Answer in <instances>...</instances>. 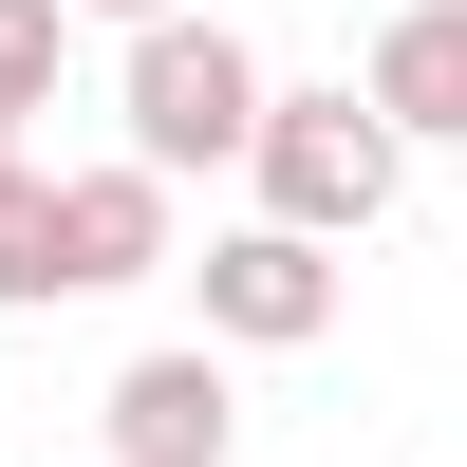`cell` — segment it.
Here are the masks:
<instances>
[{"instance_id": "9", "label": "cell", "mask_w": 467, "mask_h": 467, "mask_svg": "<svg viewBox=\"0 0 467 467\" xmlns=\"http://www.w3.org/2000/svg\"><path fill=\"white\" fill-rule=\"evenodd\" d=\"M0 169H19V131H0Z\"/></svg>"}, {"instance_id": "1", "label": "cell", "mask_w": 467, "mask_h": 467, "mask_svg": "<svg viewBox=\"0 0 467 467\" xmlns=\"http://www.w3.org/2000/svg\"><path fill=\"white\" fill-rule=\"evenodd\" d=\"M262 94L281 75L244 57V19H206V0H169V19H131V75H112V112H131V169H244V131H262Z\"/></svg>"}, {"instance_id": "2", "label": "cell", "mask_w": 467, "mask_h": 467, "mask_svg": "<svg viewBox=\"0 0 467 467\" xmlns=\"http://www.w3.org/2000/svg\"><path fill=\"white\" fill-rule=\"evenodd\" d=\"M244 187H262V224H299V244H374V224H393V187H411V150H393V112L337 75V94H262Z\"/></svg>"}, {"instance_id": "7", "label": "cell", "mask_w": 467, "mask_h": 467, "mask_svg": "<svg viewBox=\"0 0 467 467\" xmlns=\"http://www.w3.org/2000/svg\"><path fill=\"white\" fill-rule=\"evenodd\" d=\"M57 57H75L57 0H0V131H37V112H57Z\"/></svg>"}, {"instance_id": "8", "label": "cell", "mask_w": 467, "mask_h": 467, "mask_svg": "<svg viewBox=\"0 0 467 467\" xmlns=\"http://www.w3.org/2000/svg\"><path fill=\"white\" fill-rule=\"evenodd\" d=\"M57 19H112V37H131V19H169V0H57Z\"/></svg>"}, {"instance_id": "3", "label": "cell", "mask_w": 467, "mask_h": 467, "mask_svg": "<svg viewBox=\"0 0 467 467\" xmlns=\"http://www.w3.org/2000/svg\"><path fill=\"white\" fill-rule=\"evenodd\" d=\"M169 169H37V299H131V281H169Z\"/></svg>"}, {"instance_id": "4", "label": "cell", "mask_w": 467, "mask_h": 467, "mask_svg": "<svg viewBox=\"0 0 467 467\" xmlns=\"http://www.w3.org/2000/svg\"><path fill=\"white\" fill-rule=\"evenodd\" d=\"M187 299H206V356H318L337 337V244H299V224H206V262H187Z\"/></svg>"}, {"instance_id": "6", "label": "cell", "mask_w": 467, "mask_h": 467, "mask_svg": "<svg viewBox=\"0 0 467 467\" xmlns=\"http://www.w3.org/2000/svg\"><path fill=\"white\" fill-rule=\"evenodd\" d=\"M356 94L393 112V150H467V0H393L356 57Z\"/></svg>"}, {"instance_id": "5", "label": "cell", "mask_w": 467, "mask_h": 467, "mask_svg": "<svg viewBox=\"0 0 467 467\" xmlns=\"http://www.w3.org/2000/svg\"><path fill=\"white\" fill-rule=\"evenodd\" d=\"M94 431H112V467H224V449H244V393H224L206 337H169V356H131L94 393Z\"/></svg>"}]
</instances>
